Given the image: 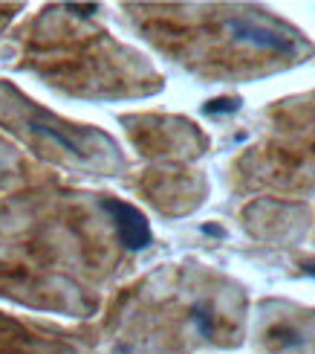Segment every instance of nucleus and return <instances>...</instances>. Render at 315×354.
Masks as SVG:
<instances>
[{
    "label": "nucleus",
    "instance_id": "423d86ee",
    "mask_svg": "<svg viewBox=\"0 0 315 354\" xmlns=\"http://www.w3.org/2000/svg\"><path fill=\"white\" fill-rule=\"evenodd\" d=\"M301 270H304V276H312V279H315V261H304Z\"/></svg>",
    "mask_w": 315,
    "mask_h": 354
},
{
    "label": "nucleus",
    "instance_id": "7ed1b4c3",
    "mask_svg": "<svg viewBox=\"0 0 315 354\" xmlns=\"http://www.w3.org/2000/svg\"><path fill=\"white\" fill-rule=\"evenodd\" d=\"M240 108V102L232 99V96H220V99H212L208 105H203V113L208 116H217V113H234Z\"/></svg>",
    "mask_w": 315,
    "mask_h": 354
},
{
    "label": "nucleus",
    "instance_id": "0eeeda50",
    "mask_svg": "<svg viewBox=\"0 0 315 354\" xmlns=\"http://www.w3.org/2000/svg\"><path fill=\"white\" fill-rule=\"evenodd\" d=\"M203 232L205 235H223V230H217V227H203Z\"/></svg>",
    "mask_w": 315,
    "mask_h": 354
},
{
    "label": "nucleus",
    "instance_id": "20e7f679",
    "mask_svg": "<svg viewBox=\"0 0 315 354\" xmlns=\"http://www.w3.org/2000/svg\"><path fill=\"white\" fill-rule=\"evenodd\" d=\"M191 319H194V326H197V331H200L203 337H212L214 322H212V314H208V308H205V305H194Z\"/></svg>",
    "mask_w": 315,
    "mask_h": 354
},
{
    "label": "nucleus",
    "instance_id": "39448f33",
    "mask_svg": "<svg viewBox=\"0 0 315 354\" xmlns=\"http://www.w3.org/2000/svg\"><path fill=\"white\" fill-rule=\"evenodd\" d=\"M67 9H70V12H76V15H81V18H90V15H93L99 6H96V3H87V6H81V3H70Z\"/></svg>",
    "mask_w": 315,
    "mask_h": 354
},
{
    "label": "nucleus",
    "instance_id": "f257e3e1",
    "mask_svg": "<svg viewBox=\"0 0 315 354\" xmlns=\"http://www.w3.org/2000/svg\"><path fill=\"white\" fill-rule=\"evenodd\" d=\"M101 209L110 212L113 224H116V232H119V241H122L128 250H145L151 244V227H148V218L136 209V206H130L125 201H116V198H101Z\"/></svg>",
    "mask_w": 315,
    "mask_h": 354
},
{
    "label": "nucleus",
    "instance_id": "f03ea898",
    "mask_svg": "<svg viewBox=\"0 0 315 354\" xmlns=\"http://www.w3.org/2000/svg\"><path fill=\"white\" fill-rule=\"evenodd\" d=\"M229 29L237 41H246L258 50H269V53H292L295 50V44L287 35H281L278 29H269V26L258 24L254 18H232Z\"/></svg>",
    "mask_w": 315,
    "mask_h": 354
}]
</instances>
